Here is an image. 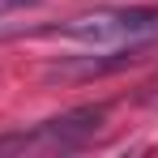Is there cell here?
I'll use <instances>...</instances> for the list:
<instances>
[{
  "mask_svg": "<svg viewBox=\"0 0 158 158\" xmlns=\"http://www.w3.org/2000/svg\"><path fill=\"white\" fill-rule=\"evenodd\" d=\"M22 4H34V0H0V13H9V9H22Z\"/></svg>",
  "mask_w": 158,
  "mask_h": 158,
  "instance_id": "3957f363",
  "label": "cell"
},
{
  "mask_svg": "<svg viewBox=\"0 0 158 158\" xmlns=\"http://www.w3.org/2000/svg\"><path fill=\"white\" fill-rule=\"evenodd\" d=\"M107 120V107L94 103V107H73L64 115H52L43 120L39 128L30 132H17V137H0V150H81L94 132L103 128Z\"/></svg>",
  "mask_w": 158,
  "mask_h": 158,
  "instance_id": "7a4b0ae2",
  "label": "cell"
},
{
  "mask_svg": "<svg viewBox=\"0 0 158 158\" xmlns=\"http://www.w3.org/2000/svg\"><path fill=\"white\" fill-rule=\"evenodd\" d=\"M39 34L52 39H77L94 47H150L158 43V9H115V13H90L64 26H47Z\"/></svg>",
  "mask_w": 158,
  "mask_h": 158,
  "instance_id": "6da1fadb",
  "label": "cell"
}]
</instances>
